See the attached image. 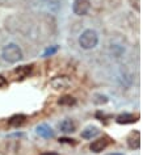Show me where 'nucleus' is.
<instances>
[{
	"label": "nucleus",
	"mask_w": 147,
	"mask_h": 155,
	"mask_svg": "<svg viewBox=\"0 0 147 155\" xmlns=\"http://www.w3.org/2000/svg\"><path fill=\"white\" fill-rule=\"evenodd\" d=\"M2 57L8 63H17L22 59V50L16 44H8L3 48Z\"/></svg>",
	"instance_id": "1"
},
{
	"label": "nucleus",
	"mask_w": 147,
	"mask_h": 155,
	"mask_svg": "<svg viewBox=\"0 0 147 155\" xmlns=\"http://www.w3.org/2000/svg\"><path fill=\"white\" fill-rule=\"evenodd\" d=\"M99 44V34L92 29H87L80 34L79 37V45L84 50H91L95 49Z\"/></svg>",
	"instance_id": "2"
},
{
	"label": "nucleus",
	"mask_w": 147,
	"mask_h": 155,
	"mask_svg": "<svg viewBox=\"0 0 147 155\" xmlns=\"http://www.w3.org/2000/svg\"><path fill=\"white\" fill-rule=\"evenodd\" d=\"M91 9V3L90 0H75L72 4V12L76 16H84L90 12Z\"/></svg>",
	"instance_id": "3"
},
{
	"label": "nucleus",
	"mask_w": 147,
	"mask_h": 155,
	"mask_svg": "<svg viewBox=\"0 0 147 155\" xmlns=\"http://www.w3.org/2000/svg\"><path fill=\"white\" fill-rule=\"evenodd\" d=\"M109 138L108 137H103V138H97L95 139L93 142L90 145V150L92 151V153H101V151H104L106 149L108 146H109Z\"/></svg>",
	"instance_id": "4"
},
{
	"label": "nucleus",
	"mask_w": 147,
	"mask_h": 155,
	"mask_svg": "<svg viewBox=\"0 0 147 155\" xmlns=\"http://www.w3.org/2000/svg\"><path fill=\"white\" fill-rule=\"evenodd\" d=\"M139 116L138 114H133V113H123L121 116H118L116 118V122L119 125H129V124H134L135 121H138Z\"/></svg>",
	"instance_id": "5"
},
{
	"label": "nucleus",
	"mask_w": 147,
	"mask_h": 155,
	"mask_svg": "<svg viewBox=\"0 0 147 155\" xmlns=\"http://www.w3.org/2000/svg\"><path fill=\"white\" fill-rule=\"evenodd\" d=\"M127 146L131 150H138L141 147V134L139 131H133L127 138Z\"/></svg>",
	"instance_id": "6"
},
{
	"label": "nucleus",
	"mask_w": 147,
	"mask_h": 155,
	"mask_svg": "<svg viewBox=\"0 0 147 155\" xmlns=\"http://www.w3.org/2000/svg\"><path fill=\"white\" fill-rule=\"evenodd\" d=\"M37 134L40 135V137L42 138H46V139H49V138H53L54 137V131L53 129L50 127L49 125H46V124H42V125H38L37 126Z\"/></svg>",
	"instance_id": "7"
},
{
	"label": "nucleus",
	"mask_w": 147,
	"mask_h": 155,
	"mask_svg": "<svg viewBox=\"0 0 147 155\" xmlns=\"http://www.w3.org/2000/svg\"><path fill=\"white\" fill-rule=\"evenodd\" d=\"M70 84V80L67 79L66 76H59V78H55L54 80H51V86L55 88V90H63V88H67Z\"/></svg>",
	"instance_id": "8"
},
{
	"label": "nucleus",
	"mask_w": 147,
	"mask_h": 155,
	"mask_svg": "<svg viewBox=\"0 0 147 155\" xmlns=\"http://www.w3.org/2000/svg\"><path fill=\"white\" fill-rule=\"evenodd\" d=\"M59 127L63 133H74L75 129H76V125L72 120H64L63 122H60Z\"/></svg>",
	"instance_id": "9"
},
{
	"label": "nucleus",
	"mask_w": 147,
	"mask_h": 155,
	"mask_svg": "<svg viewBox=\"0 0 147 155\" xmlns=\"http://www.w3.org/2000/svg\"><path fill=\"white\" fill-rule=\"evenodd\" d=\"M99 129L96 126H88L86 127L83 131H82V138L84 139H92L93 137H96V135L99 134Z\"/></svg>",
	"instance_id": "10"
},
{
	"label": "nucleus",
	"mask_w": 147,
	"mask_h": 155,
	"mask_svg": "<svg viewBox=\"0 0 147 155\" xmlns=\"http://www.w3.org/2000/svg\"><path fill=\"white\" fill-rule=\"evenodd\" d=\"M25 120H26V116H24V114H16V116H12V117L9 118L8 124L11 126H20V125H22V124L25 122Z\"/></svg>",
	"instance_id": "11"
},
{
	"label": "nucleus",
	"mask_w": 147,
	"mask_h": 155,
	"mask_svg": "<svg viewBox=\"0 0 147 155\" xmlns=\"http://www.w3.org/2000/svg\"><path fill=\"white\" fill-rule=\"evenodd\" d=\"M92 103L96 104V105H104V104L108 103V96L103 95V94H96L92 97Z\"/></svg>",
	"instance_id": "12"
},
{
	"label": "nucleus",
	"mask_w": 147,
	"mask_h": 155,
	"mask_svg": "<svg viewBox=\"0 0 147 155\" xmlns=\"http://www.w3.org/2000/svg\"><path fill=\"white\" fill-rule=\"evenodd\" d=\"M76 103V99L72 97V96H63V97H60L58 100V104L59 105H67V107H71L74 104Z\"/></svg>",
	"instance_id": "13"
},
{
	"label": "nucleus",
	"mask_w": 147,
	"mask_h": 155,
	"mask_svg": "<svg viewBox=\"0 0 147 155\" xmlns=\"http://www.w3.org/2000/svg\"><path fill=\"white\" fill-rule=\"evenodd\" d=\"M15 72L18 74V75H21L22 78H25L26 75H29V74L32 72V66H21V67L15 70Z\"/></svg>",
	"instance_id": "14"
},
{
	"label": "nucleus",
	"mask_w": 147,
	"mask_h": 155,
	"mask_svg": "<svg viewBox=\"0 0 147 155\" xmlns=\"http://www.w3.org/2000/svg\"><path fill=\"white\" fill-rule=\"evenodd\" d=\"M58 46L57 45H54V46H51V48H49V49H46L45 51H44V54H42V57H45V58H47V57H51V55H54L57 51H58Z\"/></svg>",
	"instance_id": "15"
},
{
	"label": "nucleus",
	"mask_w": 147,
	"mask_h": 155,
	"mask_svg": "<svg viewBox=\"0 0 147 155\" xmlns=\"http://www.w3.org/2000/svg\"><path fill=\"white\" fill-rule=\"evenodd\" d=\"M60 143H70V145H75V139H70V138H59Z\"/></svg>",
	"instance_id": "16"
},
{
	"label": "nucleus",
	"mask_w": 147,
	"mask_h": 155,
	"mask_svg": "<svg viewBox=\"0 0 147 155\" xmlns=\"http://www.w3.org/2000/svg\"><path fill=\"white\" fill-rule=\"evenodd\" d=\"M5 84H7V80H5V78L0 75V88H2V87H4Z\"/></svg>",
	"instance_id": "17"
},
{
	"label": "nucleus",
	"mask_w": 147,
	"mask_h": 155,
	"mask_svg": "<svg viewBox=\"0 0 147 155\" xmlns=\"http://www.w3.org/2000/svg\"><path fill=\"white\" fill-rule=\"evenodd\" d=\"M42 155H58L57 153H45V154H42Z\"/></svg>",
	"instance_id": "18"
},
{
	"label": "nucleus",
	"mask_w": 147,
	"mask_h": 155,
	"mask_svg": "<svg viewBox=\"0 0 147 155\" xmlns=\"http://www.w3.org/2000/svg\"><path fill=\"white\" fill-rule=\"evenodd\" d=\"M106 155H123V154H119V153H113V154H106Z\"/></svg>",
	"instance_id": "19"
}]
</instances>
